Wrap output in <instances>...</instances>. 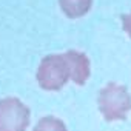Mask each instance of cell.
<instances>
[{
  "label": "cell",
  "mask_w": 131,
  "mask_h": 131,
  "mask_svg": "<svg viewBox=\"0 0 131 131\" xmlns=\"http://www.w3.org/2000/svg\"><path fill=\"white\" fill-rule=\"evenodd\" d=\"M60 9L70 19L83 17L93 5V0H59Z\"/></svg>",
  "instance_id": "5"
},
{
  "label": "cell",
  "mask_w": 131,
  "mask_h": 131,
  "mask_svg": "<svg viewBox=\"0 0 131 131\" xmlns=\"http://www.w3.org/2000/svg\"><path fill=\"white\" fill-rule=\"evenodd\" d=\"M32 131H68L67 129V125L63 123V120H60L59 117H54V116H46V117H42Z\"/></svg>",
  "instance_id": "6"
},
{
  "label": "cell",
  "mask_w": 131,
  "mask_h": 131,
  "mask_svg": "<svg viewBox=\"0 0 131 131\" xmlns=\"http://www.w3.org/2000/svg\"><path fill=\"white\" fill-rule=\"evenodd\" d=\"M63 56H65V60H67V65H68L70 79L76 85H85L91 74L90 59L86 57V54L76 51V49H70L67 52H63Z\"/></svg>",
  "instance_id": "4"
},
{
  "label": "cell",
  "mask_w": 131,
  "mask_h": 131,
  "mask_svg": "<svg viewBox=\"0 0 131 131\" xmlns=\"http://www.w3.org/2000/svg\"><path fill=\"white\" fill-rule=\"evenodd\" d=\"M97 105L105 120H125L131 111V96L123 85L110 82L100 90Z\"/></svg>",
  "instance_id": "1"
},
{
  "label": "cell",
  "mask_w": 131,
  "mask_h": 131,
  "mask_svg": "<svg viewBox=\"0 0 131 131\" xmlns=\"http://www.w3.org/2000/svg\"><path fill=\"white\" fill-rule=\"evenodd\" d=\"M122 26H123L125 32L131 37V13H129V14L122 16Z\"/></svg>",
  "instance_id": "7"
},
{
  "label": "cell",
  "mask_w": 131,
  "mask_h": 131,
  "mask_svg": "<svg viewBox=\"0 0 131 131\" xmlns=\"http://www.w3.org/2000/svg\"><path fill=\"white\" fill-rule=\"evenodd\" d=\"M31 122L29 108L17 97L0 99V131H26Z\"/></svg>",
  "instance_id": "3"
},
{
  "label": "cell",
  "mask_w": 131,
  "mask_h": 131,
  "mask_svg": "<svg viewBox=\"0 0 131 131\" xmlns=\"http://www.w3.org/2000/svg\"><path fill=\"white\" fill-rule=\"evenodd\" d=\"M70 80L68 65L63 54L46 56L37 70V82L46 91H59Z\"/></svg>",
  "instance_id": "2"
}]
</instances>
